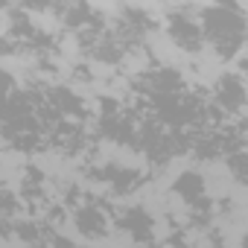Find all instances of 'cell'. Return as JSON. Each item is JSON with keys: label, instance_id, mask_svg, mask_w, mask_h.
I'll return each instance as SVG.
<instances>
[{"label": "cell", "instance_id": "5", "mask_svg": "<svg viewBox=\"0 0 248 248\" xmlns=\"http://www.w3.org/2000/svg\"><path fill=\"white\" fill-rule=\"evenodd\" d=\"M0 248H30V245H27L24 236H18V233H6L3 242H0Z\"/></svg>", "mask_w": 248, "mask_h": 248}, {"label": "cell", "instance_id": "3", "mask_svg": "<svg viewBox=\"0 0 248 248\" xmlns=\"http://www.w3.org/2000/svg\"><path fill=\"white\" fill-rule=\"evenodd\" d=\"M152 233H155L158 242L170 239V236H172V225H170V219H167V216H164V219H152Z\"/></svg>", "mask_w": 248, "mask_h": 248}, {"label": "cell", "instance_id": "1", "mask_svg": "<svg viewBox=\"0 0 248 248\" xmlns=\"http://www.w3.org/2000/svg\"><path fill=\"white\" fill-rule=\"evenodd\" d=\"M202 175H204V193L210 199H231V193L236 187L231 167H225L222 161H207L202 167Z\"/></svg>", "mask_w": 248, "mask_h": 248}, {"label": "cell", "instance_id": "2", "mask_svg": "<svg viewBox=\"0 0 248 248\" xmlns=\"http://www.w3.org/2000/svg\"><path fill=\"white\" fill-rule=\"evenodd\" d=\"M149 67V56L143 50H132L126 59H123V70L126 73H143Z\"/></svg>", "mask_w": 248, "mask_h": 248}, {"label": "cell", "instance_id": "4", "mask_svg": "<svg viewBox=\"0 0 248 248\" xmlns=\"http://www.w3.org/2000/svg\"><path fill=\"white\" fill-rule=\"evenodd\" d=\"M231 202H233V207H245L248 210V184H236L233 193H231Z\"/></svg>", "mask_w": 248, "mask_h": 248}]
</instances>
